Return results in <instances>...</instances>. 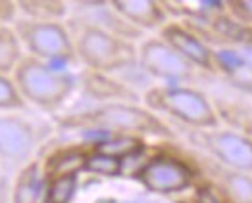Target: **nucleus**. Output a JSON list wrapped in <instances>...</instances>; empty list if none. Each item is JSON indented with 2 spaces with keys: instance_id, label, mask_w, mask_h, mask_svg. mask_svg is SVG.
<instances>
[{
  "instance_id": "obj_20",
  "label": "nucleus",
  "mask_w": 252,
  "mask_h": 203,
  "mask_svg": "<svg viewBox=\"0 0 252 203\" xmlns=\"http://www.w3.org/2000/svg\"><path fill=\"white\" fill-rule=\"evenodd\" d=\"M79 188V175H63L46 180L44 203H71Z\"/></svg>"
},
{
  "instance_id": "obj_10",
  "label": "nucleus",
  "mask_w": 252,
  "mask_h": 203,
  "mask_svg": "<svg viewBox=\"0 0 252 203\" xmlns=\"http://www.w3.org/2000/svg\"><path fill=\"white\" fill-rule=\"evenodd\" d=\"M160 37L168 42L171 48H175L185 60L192 63L196 69L216 73V50L204 41L194 29H190L185 23L166 21L160 27Z\"/></svg>"
},
{
  "instance_id": "obj_15",
  "label": "nucleus",
  "mask_w": 252,
  "mask_h": 203,
  "mask_svg": "<svg viewBox=\"0 0 252 203\" xmlns=\"http://www.w3.org/2000/svg\"><path fill=\"white\" fill-rule=\"evenodd\" d=\"M93 150L126 161L145 150V140L143 136H137V134H108L100 140H94Z\"/></svg>"
},
{
  "instance_id": "obj_11",
  "label": "nucleus",
  "mask_w": 252,
  "mask_h": 203,
  "mask_svg": "<svg viewBox=\"0 0 252 203\" xmlns=\"http://www.w3.org/2000/svg\"><path fill=\"white\" fill-rule=\"evenodd\" d=\"M108 6L137 29H160L168 21V12L160 0H108Z\"/></svg>"
},
{
  "instance_id": "obj_26",
  "label": "nucleus",
  "mask_w": 252,
  "mask_h": 203,
  "mask_svg": "<svg viewBox=\"0 0 252 203\" xmlns=\"http://www.w3.org/2000/svg\"><path fill=\"white\" fill-rule=\"evenodd\" d=\"M71 2L81 6V8H104V6H108V0H71Z\"/></svg>"
},
{
  "instance_id": "obj_25",
  "label": "nucleus",
  "mask_w": 252,
  "mask_h": 203,
  "mask_svg": "<svg viewBox=\"0 0 252 203\" xmlns=\"http://www.w3.org/2000/svg\"><path fill=\"white\" fill-rule=\"evenodd\" d=\"M198 203H225L220 200V196L218 194H214L212 190L208 188H202L200 192H198Z\"/></svg>"
},
{
  "instance_id": "obj_13",
  "label": "nucleus",
  "mask_w": 252,
  "mask_h": 203,
  "mask_svg": "<svg viewBox=\"0 0 252 203\" xmlns=\"http://www.w3.org/2000/svg\"><path fill=\"white\" fill-rule=\"evenodd\" d=\"M46 196V175L39 161L27 163L20 169L14 182L12 203H42Z\"/></svg>"
},
{
  "instance_id": "obj_18",
  "label": "nucleus",
  "mask_w": 252,
  "mask_h": 203,
  "mask_svg": "<svg viewBox=\"0 0 252 203\" xmlns=\"http://www.w3.org/2000/svg\"><path fill=\"white\" fill-rule=\"evenodd\" d=\"M23 18L29 20L56 21L67 16V2L65 0H14Z\"/></svg>"
},
{
  "instance_id": "obj_16",
  "label": "nucleus",
  "mask_w": 252,
  "mask_h": 203,
  "mask_svg": "<svg viewBox=\"0 0 252 203\" xmlns=\"http://www.w3.org/2000/svg\"><path fill=\"white\" fill-rule=\"evenodd\" d=\"M85 157L87 152L79 148H67L52 153L46 163H44V175L46 180L54 177H63V175H79L85 171Z\"/></svg>"
},
{
  "instance_id": "obj_5",
  "label": "nucleus",
  "mask_w": 252,
  "mask_h": 203,
  "mask_svg": "<svg viewBox=\"0 0 252 203\" xmlns=\"http://www.w3.org/2000/svg\"><path fill=\"white\" fill-rule=\"evenodd\" d=\"M14 29L29 56L56 65H65L77 60L73 35L62 20L44 21L20 18L14 21Z\"/></svg>"
},
{
  "instance_id": "obj_23",
  "label": "nucleus",
  "mask_w": 252,
  "mask_h": 203,
  "mask_svg": "<svg viewBox=\"0 0 252 203\" xmlns=\"http://www.w3.org/2000/svg\"><path fill=\"white\" fill-rule=\"evenodd\" d=\"M233 12L245 21L252 23V0H227Z\"/></svg>"
},
{
  "instance_id": "obj_19",
  "label": "nucleus",
  "mask_w": 252,
  "mask_h": 203,
  "mask_svg": "<svg viewBox=\"0 0 252 203\" xmlns=\"http://www.w3.org/2000/svg\"><path fill=\"white\" fill-rule=\"evenodd\" d=\"M85 173L104 178H118L124 175V161L91 148V152H87L85 157Z\"/></svg>"
},
{
  "instance_id": "obj_6",
  "label": "nucleus",
  "mask_w": 252,
  "mask_h": 203,
  "mask_svg": "<svg viewBox=\"0 0 252 203\" xmlns=\"http://www.w3.org/2000/svg\"><path fill=\"white\" fill-rule=\"evenodd\" d=\"M189 140L210 159L235 171L252 173V134L237 128H190Z\"/></svg>"
},
{
  "instance_id": "obj_3",
  "label": "nucleus",
  "mask_w": 252,
  "mask_h": 203,
  "mask_svg": "<svg viewBox=\"0 0 252 203\" xmlns=\"http://www.w3.org/2000/svg\"><path fill=\"white\" fill-rule=\"evenodd\" d=\"M148 109L166 115L189 128H216L221 125L216 103L206 92L189 84H160L143 96Z\"/></svg>"
},
{
  "instance_id": "obj_2",
  "label": "nucleus",
  "mask_w": 252,
  "mask_h": 203,
  "mask_svg": "<svg viewBox=\"0 0 252 203\" xmlns=\"http://www.w3.org/2000/svg\"><path fill=\"white\" fill-rule=\"evenodd\" d=\"M12 79L25 103H31L44 111L60 109L79 84L77 77L65 67L29 54L21 58L12 73Z\"/></svg>"
},
{
  "instance_id": "obj_4",
  "label": "nucleus",
  "mask_w": 252,
  "mask_h": 203,
  "mask_svg": "<svg viewBox=\"0 0 252 203\" xmlns=\"http://www.w3.org/2000/svg\"><path fill=\"white\" fill-rule=\"evenodd\" d=\"M77 60L87 69L114 75L137 65V46L102 25L85 23L73 35Z\"/></svg>"
},
{
  "instance_id": "obj_12",
  "label": "nucleus",
  "mask_w": 252,
  "mask_h": 203,
  "mask_svg": "<svg viewBox=\"0 0 252 203\" xmlns=\"http://www.w3.org/2000/svg\"><path fill=\"white\" fill-rule=\"evenodd\" d=\"M208 173L212 175L216 186L223 192V196L231 203H252V173L235 171L223 167L206 155Z\"/></svg>"
},
{
  "instance_id": "obj_22",
  "label": "nucleus",
  "mask_w": 252,
  "mask_h": 203,
  "mask_svg": "<svg viewBox=\"0 0 252 203\" xmlns=\"http://www.w3.org/2000/svg\"><path fill=\"white\" fill-rule=\"evenodd\" d=\"M233 52H235L237 60L241 61V63L252 73V44L251 42H241L239 46H233Z\"/></svg>"
},
{
  "instance_id": "obj_9",
  "label": "nucleus",
  "mask_w": 252,
  "mask_h": 203,
  "mask_svg": "<svg viewBox=\"0 0 252 203\" xmlns=\"http://www.w3.org/2000/svg\"><path fill=\"white\" fill-rule=\"evenodd\" d=\"M41 142L37 125L18 111L0 113V163L21 169L33 161Z\"/></svg>"
},
{
  "instance_id": "obj_1",
  "label": "nucleus",
  "mask_w": 252,
  "mask_h": 203,
  "mask_svg": "<svg viewBox=\"0 0 252 203\" xmlns=\"http://www.w3.org/2000/svg\"><path fill=\"white\" fill-rule=\"evenodd\" d=\"M63 128L85 130V132H100V134H137L173 140L175 132L158 113L148 109L147 105H139L126 100L104 102L93 109L79 111L60 119Z\"/></svg>"
},
{
  "instance_id": "obj_7",
  "label": "nucleus",
  "mask_w": 252,
  "mask_h": 203,
  "mask_svg": "<svg viewBox=\"0 0 252 203\" xmlns=\"http://www.w3.org/2000/svg\"><path fill=\"white\" fill-rule=\"evenodd\" d=\"M137 65L148 77L166 84H183L196 77V69L162 37H152L137 48Z\"/></svg>"
},
{
  "instance_id": "obj_24",
  "label": "nucleus",
  "mask_w": 252,
  "mask_h": 203,
  "mask_svg": "<svg viewBox=\"0 0 252 203\" xmlns=\"http://www.w3.org/2000/svg\"><path fill=\"white\" fill-rule=\"evenodd\" d=\"M16 14H18V6L14 0H0V25L16 21Z\"/></svg>"
},
{
  "instance_id": "obj_17",
  "label": "nucleus",
  "mask_w": 252,
  "mask_h": 203,
  "mask_svg": "<svg viewBox=\"0 0 252 203\" xmlns=\"http://www.w3.org/2000/svg\"><path fill=\"white\" fill-rule=\"evenodd\" d=\"M23 56H25L23 44H21L14 25L2 23L0 25V73L12 75Z\"/></svg>"
},
{
  "instance_id": "obj_8",
  "label": "nucleus",
  "mask_w": 252,
  "mask_h": 203,
  "mask_svg": "<svg viewBox=\"0 0 252 203\" xmlns=\"http://www.w3.org/2000/svg\"><path fill=\"white\" fill-rule=\"evenodd\" d=\"M135 178L150 194L175 196L194 184L196 173L185 159L171 153H158L135 173Z\"/></svg>"
},
{
  "instance_id": "obj_21",
  "label": "nucleus",
  "mask_w": 252,
  "mask_h": 203,
  "mask_svg": "<svg viewBox=\"0 0 252 203\" xmlns=\"http://www.w3.org/2000/svg\"><path fill=\"white\" fill-rule=\"evenodd\" d=\"M25 107L27 103L21 98L12 75L0 73V111H21Z\"/></svg>"
},
{
  "instance_id": "obj_14",
  "label": "nucleus",
  "mask_w": 252,
  "mask_h": 203,
  "mask_svg": "<svg viewBox=\"0 0 252 203\" xmlns=\"http://www.w3.org/2000/svg\"><path fill=\"white\" fill-rule=\"evenodd\" d=\"M83 86L85 90L96 98V100H106V102H112V100H133V92L127 88L126 84L118 81H112L108 73H98V71H91L87 69L83 77Z\"/></svg>"
}]
</instances>
